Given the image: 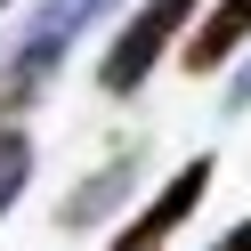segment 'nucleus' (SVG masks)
<instances>
[{
	"mask_svg": "<svg viewBox=\"0 0 251 251\" xmlns=\"http://www.w3.org/2000/svg\"><path fill=\"white\" fill-rule=\"evenodd\" d=\"M114 0H41L33 17L8 33V65H0V122H17L41 89L57 81V65L73 57V41L105 17Z\"/></svg>",
	"mask_w": 251,
	"mask_h": 251,
	"instance_id": "f257e3e1",
	"label": "nucleus"
},
{
	"mask_svg": "<svg viewBox=\"0 0 251 251\" xmlns=\"http://www.w3.org/2000/svg\"><path fill=\"white\" fill-rule=\"evenodd\" d=\"M195 8L202 0H138V17L114 33V49H105V65H98V89L105 98H130V89L162 65V49L178 41V25L195 17Z\"/></svg>",
	"mask_w": 251,
	"mask_h": 251,
	"instance_id": "f03ea898",
	"label": "nucleus"
},
{
	"mask_svg": "<svg viewBox=\"0 0 251 251\" xmlns=\"http://www.w3.org/2000/svg\"><path fill=\"white\" fill-rule=\"evenodd\" d=\"M211 170H219V162H211V154H195V162H186V170H178V178H170V186H162V195H154V202H146V211H138V219H130V227H122V235H114V251H162V243H170V235H178V227H186V211H195V202H202V195H211Z\"/></svg>",
	"mask_w": 251,
	"mask_h": 251,
	"instance_id": "7ed1b4c3",
	"label": "nucleus"
},
{
	"mask_svg": "<svg viewBox=\"0 0 251 251\" xmlns=\"http://www.w3.org/2000/svg\"><path fill=\"white\" fill-rule=\"evenodd\" d=\"M138 170H146V146H122L114 162H98L81 186L65 195V211H57V227L65 235H81V227H98V219H114L122 202H130V186H138Z\"/></svg>",
	"mask_w": 251,
	"mask_h": 251,
	"instance_id": "20e7f679",
	"label": "nucleus"
},
{
	"mask_svg": "<svg viewBox=\"0 0 251 251\" xmlns=\"http://www.w3.org/2000/svg\"><path fill=\"white\" fill-rule=\"evenodd\" d=\"M243 41H251V0H219L211 17L195 25V41H186V73H219Z\"/></svg>",
	"mask_w": 251,
	"mask_h": 251,
	"instance_id": "39448f33",
	"label": "nucleus"
},
{
	"mask_svg": "<svg viewBox=\"0 0 251 251\" xmlns=\"http://www.w3.org/2000/svg\"><path fill=\"white\" fill-rule=\"evenodd\" d=\"M25 178H33V138H25L17 122H0V219H8V202L25 195Z\"/></svg>",
	"mask_w": 251,
	"mask_h": 251,
	"instance_id": "423d86ee",
	"label": "nucleus"
},
{
	"mask_svg": "<svg viewBox=\"0 0 251 251\" xmlns=\"http://www.w3.org/2000/svg\"><path fill=\"white\" fill-rule=\"evenodd\" d=\"M211 251H251V219H235V227H227V235H219V243H211Z\"/></svg>",
	"mask_w": 251,
	"mask_h": 251,
	"instance_id": "0eeeda50",
	"label": "nucleus"
},
{
	"mask_svg": "<svg viewBox=\"0 0 251 251\" xmlns=\"http://www.w3.org/2000/svg\"><path fill=\"white\" fill-rule=\"evenodd\" d=\"M227 105H235V114H243V105H251V65H243V73H235V81H227Z\"/></svg>",
	"mask_w": 251,
	"mask_h": 251,
	"instance_id": "6e6552de",
	"label": "nucleus"
},
{
	"mask_svg": "<svg viewBox=\"0 0 251 251\" xmlns=\"http://www.w3.org/2000/svg\"><path fill=\"white\" fill-rule=\"evenodd\" d=\"M0 8H8V0H0Z\"/></svg>",
	"mask_w": 251,
	"mask_h": 251,
	"instance_id": "1a4fd4ad",
	"label": "nucleus"
}]
</instances>
